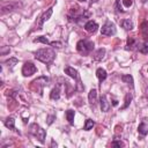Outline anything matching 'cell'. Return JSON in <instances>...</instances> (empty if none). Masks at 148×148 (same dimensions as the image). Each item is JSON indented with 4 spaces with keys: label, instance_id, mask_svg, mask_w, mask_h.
<instances>
[{
    "label": "cell",
    "instance_id": "21",
    "mask_svg": "<svg viewBox=\"0 0 148 148\" xmlns=\"http://www.w3.org/2000/svg\"><path fill=\"white\" fill-rule=\"evenodd\" d=\"M74 116H75V112L73 111V110H67L66 111V118H67V120H68V123L71 124V125H73L74 124Z\"/></svg>",
    "mask_w": 148,
    "mask_h": 148
},
{
    "label": "cell",
    "instance_id": "1",
    "mask_svg": "<svg viewBox=\"0 0 148 148\" xmlns=\"http://www.w3.org/2000/svg\"><path fill=\"white\" fill-rule=\"evenodd\" d=\"M56 57V53L51 49H39L35 52V58L44 64H50Z\"/></svg>",
    "mask_w": 148,
    "mask_h": 148
},
{
    "label": "cell",
    "instance_id": "11",
    "mask_svg": "<svg viewBox=\"0 0 148 148\" xmlns=\"http://www.w3.org/2000/svg\"><path fill=\"white\" fill-rule=\"evenodd\" d=\"M84 29H86L88 32L94 34V32H96V31H97V29H98V24H97L95 21L90 20V21H88V22L84 24Z\"/></svg>",
    "mask_w": 148,
    "mask_h": 148
},
{
    "label": "cell",
    "instance_id": "19",
    "mask_svg": "<svg viewBox=\"0 0 148 148\" xmlns=\"http://www.w3.org/2000/svg\"><path fill=\"white\" fill-rule=\"evenodd\" d=\"M120 25H121L124 29H126V30H131V29L133 28V22H132L130 18H125V20H123V21L120 22Z\"/></svg>",
    "mask_w": 148,
    "mask_h": 148
},
{
    "label": "cell",
    "instance_id": "29",
    "mask_svg": "<svg viewBox=\"0 0 148 148\" xmlns=\"http://www.w3.org/2000/svg\"><path fill=\"white\" fill-rule=\"evenodd\" d=\"M53 119H56V116H49L47 117V124L51 125L53 123Z\"/></svg>",
    "mask_w": 148,
    "mask_h": 148
},
{
    "label": "cell",
    "instance_id": "6",
    "mask_svg": "<svg viewBox=\"0 0 148 148\" xmlns=\"http://www.w3.org/2000/svg\"><path fill=\"white\" fill-rule=\"evenodd\" d=\"M36 72H37V68L32 62H30V61L24 62V65L22 67V74L24 76H30V75L35 74Z\"/></svg>",
    "mask_w": 148,
    "mask_h": 148
},
{
    "label": "cell",
    "instance_id": "23",
    "mask_svg": "<svg viewBox=\"0 0 148 148\" xmlns=\"http://www.w3.org/2000/svg\"><path fill=\"white\" fill-rule=\"evenodd\" d=\"M94 125H95V121H94L92 119H87V120H86V124H84V126H83V130H84V131H89V130L92 128Z\"/></svg>",
    "mask_w": 148,
    "mask_h": 148
},
{
    "label": "cell",
    "instance_id": "20",
    "mask_svg": "<svg viewBox=\"0 0 148 148\" xmlns=\"http://www.w3.org/2000/svg\"><path fill=\"white\" fill-rule=\"evenodd\" d=\"M5 126L8 127L9 130H15V119L13 117H8L5 120Z\"/></svg>",
    "mask_w": 148,
    "mask_h": 148
},
{
    "label": "cell",
    "instance_id": "8",
    "mask_svg": "<svg viewBox=\"0 0 148 148\" xmlns=\"http://www.w3.org/2000/svg\"><path fill=\"white\" fill-rule=\"evenodd\" d=\"M65 73H66L67 75H69L71 77H73V79H75V80H77L76 86H77V89H79V86L81 84V81H80V77H79V73H77V71H76V69H74V68H73V67H71V66H67V67H65Z\"/></svg>",
    "mask_w": 148,
    "mask_h": 148
},
{
    "label": "cell",
    "instance_id": "33",
    "mask_svg": "<svg viewBox=\"0 0 148 148\" xmlns=\"http://www.w3.org/2000/svg\"><path fill=\"white\" fill-rule=\"evenodd\" d=\"M80 1H86V0H80Z\"/></svg>",
    "mask_w": 148,
    "mask_h": 148
},
{
    "label": "cell",
    "instance_id": "16",
    "mask_svg": "<svg viewBox=\"0 0 148 148\" xmlns=\"http://www.w3.org/2000/svg\"><path fill=\"white\" fill-rule=\"evenodd\" d=\"M105 49L104 47H101V49H98L95 53H94V60H96V61H99V60H102L103 58H104V56H105Z\"/></svg>",
    "mask_w": 148,
    "mask_h": 148
},
{
    "label": "cell",
    "instance_id": "2",
    "mask_svg": "<svg viewBox=\"0 0 148 148\" xmlns=\"http://www.w3.org/2000/svg\"><path fill=\"white\" fill-rule=\"evenodd\" d=\"M76 50L80 54L87 56L94 50V43L91 40H88V39H81L76 44Z\"/></svg>",
    "mask_w": 148,
    "mask_h": 148
},
{
    "label": "cell",
    "instance_id": "32",
    "mask_svg": "<svg viewBox=\"0 0 148 148\" xmlns=\"http://www.w3.org/2000/svg\"><path fill=\"white\" fill-rule=\"evenodd\" d=\"M51 146H52V147H54V146H56V147H57V143H56V142H54V141H52V143H51Z\"/></svg>",
    "mask_w": 148,
    "mask_h": 148
},
{
    "label": "cell",
    "instance_id": "26",
    "mask_svg": "<svg viewBox=\"0 0 148 148\" xmlns=\"http://www.w3.org/2000/svg\"><path fill=\"white\" fill-rule=\"evenodd\" d=\"M15 64H17V59L16 58H10L9 60L6 61V65H8L9 67H13Z\"/></svg>",
    "mask_w": 148,
    "mask_h": 148
},
{
    "label": "cell",
    "instance_id": "15",
    "mask_svg": "<svg viewBox=\"0 0 148 148\" xmlns=\"http://www.w3.org/2000/svg\"><path fill=\"white\" fill-rule=\"evenodd\" d=\"M101 110H102L103 112H108V111L110 110V103L108 102L105 95H103V96L101 97Z\"/></svg>",
    "mask_w": 148,
    "mask_h": 148
},
{
    "label": "cell",
    "instance_id": "4",
    "mask_svg": "<svg viewBox=\"0 0 148 148\" xmlns=\"http://www.w3.org/2000/svg\"><path fill=\"white\" fill-rule=\"evenodd\" d=\"M47 82H49V79L47 77L40 76V77H38V79H36V80H34L31 82L30 89H32L34 91H38L39 94H42V89H43V87H45L47 84Z\"/></svg>",
    "mask_w": 148,
    "mask_h": 148
},
{
    "label": "cell",
    "instance_id": "24",
    "mask_svg": "<svg viewBox=\"0 0 148 148\" xmlns=\"http://www.w3.org/2000/svg\"><path fill=\"white\" fill-rule=\"evenodd\" d=\"M131 101H132V94H127L126 96H125V104L121 106V110H124V109H126L128 105H130V103H131Z\"/></svg>",
    "mask_w": 148,
    "mask_h": 148
},
{
    "label": "cell",
    "instance_id": "9",
    "mask_svg": "<svg viewBox=\"0 0 148 148\" xmlns=\"http://www.w3.org/2000/svg\"><path fill=\"white\" fill-rule=\"evenodd\" d=\"M138 132L141 135H147L148 134V118H143L138 127Z\"/></svg>",
    "mask_w": 148,
    "mask_h": 148
},
{
    "label": "cell",
    "instance_id": "3",
    "mask_svg": "<svg viewBox=\"0 0 148 148\" xmlns=\"http://www.w3.org/2000/svg\"><path fill=\"white\" fill-rule=\"evenodd\" d=\"M29 132L34 135V136H36L42 143L44 142V139H45V135H46V132H45V130H43L39 125H37V124H31L30 126H29Z\"/></svg>",
    "mask_w": 148,
    "mask_h": 148
},
{
    "label": "cell",
    "instance_id": "18",
    "mask_svg": "<svg viewBox=\"0 0 148 148\" xmlns=\"http://www.w3.org/2000/svg\"><path fill=\"white\" fill-rule=\"evenodd\" d=\"M97 99V90L96 89H91L88 94V101L90 104H95Z\"/></svg>",
    "mask_w": 148,
    "mask_h": 148
},
{
    "label": "cell",
    "instance_id": "7",
    "mask_svg": "<svg viewBox=\"0 0 148 148\" xmlns=\"http://www.w3.org/2000/svg\"><path fill=\"white\" fill-rule=\"evenodd\" d=\"M132 5H133V0H116V8L120 13L125 12Z\"/></svg>",
    "mask_w": 148,
    "mask_h": 148
},
{
    "label": "cell",
    "instance_id": "10",
    "mask_svg": "<svg viewBox=\"0 0 148 148\" xmlns=\"http://www.w3.org/2000/svg\"><path fill=\"white\" fill-rule=\"evenodd\" d=\"M52 13H53V8H49V9H47L43 15H42V17H40V20H39V24H38V28H37V29H42V27H43L44 22H45V21H47V20L51 17Z\"/></svg>",
    "mask_w": 148,
    "mask_h": 148
},
{
    "label": "cell",
    "instance_id": "5",
    "mask_svg": "<svg viewBox=\"0 0 148 148\" xmlns=\"http://www.w3.org/2000/svg\"><path fill=\"white\" fill-rule=\"evenodd\" d=\"M101 34L104 35V36H113L116 34V27L114 24L111 22V21H106L102 29H101Z\"/></svg>",
    "mask_w": 148,
    "mask_h": 148
},
{
    "label": "cell",
    "instance_id": "22",
    "mask_svg": "<svg viewBox=\"0 0 148 148\" xmlns=\"http://www.w3.org/2000/svg\"><path fill=\"white\" fill-rule=\"evenodd\" d=\"M121 81L123 82H126L127 84L131 86V88H133V77L131 75H123L121 76Z\"/></svg>",
    "mask_w": 148,
    "mask_h": 148
},
{
    "label": "cell",
    "instance_id": "14",
    "mask_svg": "<svg viewBox=\"0 0 148 148\" xmlns=\"http://www.w3.org/2000/svg\"><path fill=\"white\" fill-rule=\"evenodd\" d=\"M50 98H51V99H56V101H58V99L60 98V86H59V84H57V86L51 90Z\"/></svg>",
    "mask_w": 148,
    "mask_h": 148
},
{
    "label": "cell",
    "instance_id": "30",
    "mask_svg": "<svg viewBox=\"0 0 148 148\" xmlns=\"http://www.w3.org/2000/svg\"><path fill=\"white\" fill-rule=\"evenodd\" d=\"M7 52H9V47H2V49H1V54H2V56H5Z\"/></svg>",
    "mask_w": 148,
    "mask_h": 148
},
{
    "label": "cell",
    "instance_id": "17",
    "mask_svg": "<svg viewBox=\"0 0 148 148\" xmlns=\"http://www.w3.org/2000/svg\"><path fill=\"white\" fill-rule=\"evenodd\" d=\"M96 75H97V77H98V80H99L101 83H102V82L106 79V76H108L106 71H105L104 68H97V71H96Z\"/></svg>",
    "mask_w": 148,
    "mask_h": 148
},
{
    "label": "cell",
    "instance_id": "28",
    "mask_svg": "<svg viewBox=\"0 0 148 148\" xmlns=\"http://www.w3.org/2000/svg\"><path fill=\"white\" fill-rule=\"evenodd\" d=\"M140 52H142V53H148V44H143L141 47H140Z\"/></svg>",
    "mask_w": 148,
    "mask_h": 148
},
{
    "label": "cell",
    "instance_id": "12",
    "mask_svg": "<svg viewBox=\"0 0 148 148\" xmlns=\"http://www.w3.org/2000/svg\"><path fill=\"white\" fill-rule=\"evenodd\" d=\"M140 31H141V35H142V37L145 39V43L148 44V22L147 21H145V22L141 23Z\"/></svg>",
    "mask_w": 148,
    "mask_h": 148
},
{
    "label": "cell",
    "instance_id": "13",
    "mask_svg": "<svg viewBox=\"0 0 148 148\" xmlns=\"http://www.w3.org/2000/svg\"><path fill=\"white\" fill-rule=\"evenodd\" d=\"M134 49H139V42L135 37H130L127 39L126 50H134Z\"/></svg>",
    "mask_w": 148,
    "mask_h": 148
},
{
    "label": "cell",
    "instance_id": "27",
    "mask_svg": "<svg viewBox=\"0 0 148 148\" xmlns=\"http://www.w3.org/2000/svg\"><path fill=\"white\" fill-rule=\"evenodd\" d=\"M111 145H112L113 147H123V146H124V143H123L121 141H118V140H117V138L114 139V141H113Z\"/></svg>",
    "mask_w": 148,
    "mask_h": 148
},
{
    "label": "cell",
    "instance_id": "25",
    "mask_svg": "<svg viewBox=\"0 0 148 148\" xmlns=\"http://www.w3.org/2000/svg\"><path fill=\"white\" fill-rule=\"evenodd\" d=\"M34 42H36V43H37V42H40V43L49 44V45H50V43H51V42H49V40H47V38H46V37H44V36H39V37L35 38V39H34Z\"/></svg>",
    "mask_w": 148,
    "mask_h": 148
},
{
    "label": "cell",
    "instance_id": "31",
    "mask_svg": "<svg viewBox=\"0 0 148 148\" xmlns=\"http://www.w3.org/2000/svg\"><path fill=\"white\" fill-rule=\"evenodd\" d=\"M117 104H118V101H117V99H114V98H113V99H112V105H114V106H116V105H117Z\"/></svg>",
    "mask_w": 148,
    "mask_h": 148
}]
</instances>
